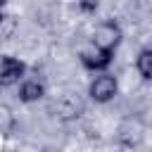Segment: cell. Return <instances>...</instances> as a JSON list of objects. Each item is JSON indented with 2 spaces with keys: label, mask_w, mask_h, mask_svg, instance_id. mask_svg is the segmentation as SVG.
Returning a JSON list of instances; mask_svg holds the SVG:
<instances>
[{
  "label": "cell",
  "mask_w": 152,
  "mask_h": 152,
  "mask_svg": "<svg viewBox=\"0 0 152 152\" xmlns=\"http://www.w3.org/2000/svg\"><path fill=\"white\" fill-rule=\"evenodd\" d=\"M14 31H17V21H14L10 14H5V17L0 19V36L7 40V38H12V36H14Z\"/></svg>",
  "instance_id": "cell-7"
},
{
  "label": "cell",
  "mask_w": 152,
  "mask_h": 152,
  "mask_svg": "<svg viewBox=\"0 0 152 152\" xmlns=\"http://www.w3.org/2000/svg\"><path fill=\"white\" fill-rule=\"evenodd\" d=\"M93 43L114 52L119 48V43H121V28H119V24L116 21H102V24H97L95 31H93Z\"/></svg>",
  "instance_id": "cell-1"
},
{
  "label": "cell",
  "mask_w": 152,
  "mask_h": 152,
  "mask_svg": "<svg viewBox=\"0 0 152 152\" xmlns=\"http://www.w3.org/2000/svg\"><path fill=\"white\" fill-rule=\"evenodd\" d=\"M45 95V86L38 78H26L19 86V100L21 102H38Z\"/></svg>",
  "instance_id": "cell-5"
},
{
  "label": "cell",
  "mask_w": 152,
  "mask_h": 152,
  "mask_svg": "<svg viewBox=\"0 0 152 152\" xmlns=\"http://www.w3.org/2000/svg\"><path fill=\"white\" fill-rule=\"evenodd\" d=\"M116 90H119V83H116V78H114L112 74H100V76H95V78L90 81V86H88V95H90L95 102H109V100L116 95Z\"/></svg>",
  "instance_id": "cell-3"
},
{
  "label": "cell",
  "mask_w": 152,
  "mask_h": 152,
  "mask_svg": "<svg viewBox=\"0 0 152 152\" xmlns=\"http://www.w3.org/2000/svg\"><path fill=\"white\" fill-rule=\"evenodd\" d=\"M24 71H26V66H24V62L21 59H17V57H2V64H0V83L7 88V86H14V83H19L21 78H24Z\"/></svg>",
  "instance_id": "cell-4"
},
{
  "label": "cell",
  "mask_w": 152,
  "mask_h": 152,
  "mask_svg": "<svg viewBox=\"0 0 152 152\" xmlns=\"http://www.w3.org/2000/svg\"><path fill=\"white\" fill-rule=\"evenodd\" d=\"M112 55H114L112 50H104V48L90 43L88 48L81 50V62H83V66L90 69V71H104V69L112 64Z\"/></svg>",
  "instance_id": "cell-2"
},
{
  "label": "cell",
  "mask_w": 152,
  "mask_h": 152,
  "mask_svg": "<svg viewBox=\"0 0 152 152\" xmlns=\"http://www.w3.org/2000/svg\"><path fill=\"white\" fill-rule=\"evenodd\" d=\"M135 66H138V74L142 78H152V48H145L138 52Z\"/></svg>",
  "instance_id": "cell-6"
}]
</instances>
